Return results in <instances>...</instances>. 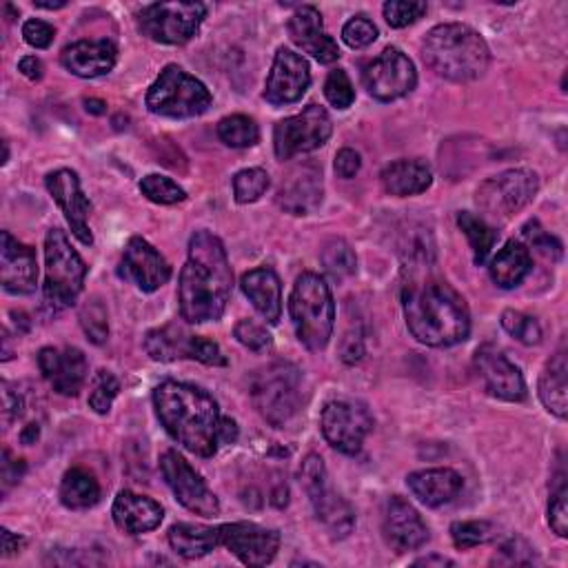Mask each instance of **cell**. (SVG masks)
I'll list each match as a JSON object with an SVG mask.
<instances>
[{
    "mask_svg": "<svg viewBox=\"0 0 568 568\" xmlns=\"http://www.w3.org/2000/svg\"><path fill=\"white\" fill-rule=\"evenodd\" d=\"M433 262L407 264L402 309L411 336L427 347H453L468 338L470 314L464 298L442 277L429 275Z\"/></svg>",
    "mask_w": 568,
    "mask_h": 568,
    "instance_id": "1",
    "label": "cell"
},
{
    "mask_svg": "<svg viewBox=\"0 0 568 568\" xmlns=\"http://www.w3.org/2000/svg\"><path fill=\"white\" fill-rule=\"evenodd\" d=\"M234 289V271L220 238L196 231L189 240V258L180 273V316L189 325L216 322L223 318Z\"/></svg>",
    "mask_w": 568,
    "mask_h": 568,
    "instance_id": "2",
    "label": "cell"
},
{
    "mask_svg": "<svg viewBox=\"0 0 568 568\" xmlns=\"http://www.w3.org/2000/svg\"><path fill=\"white\" fill-rule=\"evenodd\" d=\"M154 407L164 431L182 448L201 457L218 453L225 418L205 389L173 380L162 383L154 391Z\"/></svg>",
    "mask_w": 568,
    "mask_h": 568,
    "instance_id": "3",
    "label": "cell"
},
{
    "mask_svg": "<svg viewBox=\"0 0 568 568\" xmlns=\"http://www.w3.org/2000/svg\"><path fill=\"white\" fill-rule=\"evenodd\" d=\"M424 63L440 78L470 82L485 76L491 63L487 41L468 25L444 23L433 27L422 43Z\"/></svg>",
    "mask_w": 568,
    "mask_h": 568,
    "instance_id": "4",
    "label": "cell"
},
{
    "mask_svg": "<svg viewBox=\"0 0 568 568\" xmlns=\"http://www.w3.org/2000/svg\"><path fill=\"white\" fill-rule=\"evenodd\" d=\"M289 311L298 340L309 351H322L331 340L336 322V305L325 277L311 271L303 273L294 284Z\"/></svg>",
    "mask_w": 568,
    "mask_h": 568,
    "instance_id": "5",
    "label": "cell"
},
{
    "mask_svg": "<svg viewBox=\"0 0 568 568\" xmlns=\"http://www.w3.org/2000/svg\"><path fill=\"white\" fill-rule=\"evenodd\" d=\"M303 373L292 362H273L251 375L249 396L271 427H284L300 409Z\"/></svg>",
    "mask_w": 568,
    "mask_h": 568,
    "instance_id": "6",
    "label": "cell"
},
{
    "mask_svg": "<svg viewBox=\"0 0 568 568\" xmlns=\"http://www.w3.org/2000/svg\"><path fill=\"white\" fill-rule=\"evenodd\" d=\"M214 103L212 91L178 65H167L147 91V110L164 118H196Z\"/></svg>",
    "mask_w": 568,
    "mask_h": 568,
    "instance_id": "7",
    "label": "cell"
},
{
    "mask_svg": "<svg viewBox=\"0 0 568 568\" xmlns=\"http://www.w3.org/2000/svg\"><path fill=\"white\" fill-rule=\"evenodd\" d=\"M45 303L52 311L71 307L82 294L87 264L71 247L65 231L49 229L45 238Z\"/></svg>",
    "mask_w": 568,
    "mask_h": 568,
    "instance_id": "8",
    "label": "cell"
},
{
    "mask_svg": "<svg viewBox=\"0 0 568 568\" xmlns=\"http://www.w3.org/2000/svg\"><path fill=\"white\" fill-rule=\"evenodd\" d=\"M539 178L531 169H509L485 180L478 192V207L493 220L507 223L522 212L537 194Z\"/></svg>",
    "mask_w": 568,
    "mask_h": 568,
    "instance_id": "9",
    "label": "cell"
},
{
    "mask_svg": "<svg viewBox=\"0 0 568 568\" xmlns=\"http://www.w3.org/2000/svg\"><path fill=\"white\" fill-rule=\"evenodd\" d=\"M205 16L203 3H154L140 10L138 25L156 43L184 45L198 34Z\"/></svg>",
    "mask_w": 568,
    "mask_h": 568,
    "instance_id": "10",
    "label": "cell"
},
{
    "mask_svg": "<svg viewBox=\"0 0 568 568\" xmlns=\"http://www.w3.org/2000/svg\"><path fill=\"white\" fill-rule=\"evenodd\" d=\"M333 125L325 107L309 105L298 116L284 118L273 129V149L277 160H292L294 156L320 149L331 138Z\"/></svg>",
    "mask_w": 568,
    "mask_h": 568,
    "instance_id": "11",
    "label": "cell"
},
{
    "mask_svg": "<svg viewBox=\"0 0 568 568\" xmlns=\"http://www.w3.org/2000/svg\"><path fill=\"white\" fill-rule=\"evenodd\" d=\"M362 82L371 99L391 103L416 89L418 71L407 54H402L398 47H387L362 69Z\"/></svg>",
    "mask_w": 568,
    "mask_h": 568,
    "instance_id": "12",
    "label": "cell"
},
{
    "mask_svg": "<svg viewBox=\"0 0 568 568\" xmlns=\"http://www.w3.org/2000/svg\"><path fill=\"white\" fill-rule=\"evenodd\" d=\"M160 470L167 487L186 511L201 518H216L220 513L218 498L178 451H167L160 457Z\"/></svg>",
    "mask_w": 568,
    "mask_h": 568,
    "instance_id": "13",
    "label": "cell"
},
{
    "mask_svg": "<svg viewBox=\"0 0 568 568\" xmlns=\"http://www.w3.org/2000/svg\"><path fill=\"white\" fill-rule=\"evenodd\" d=\"M320 429L336 451L357 455L366 435L373 431V418L362 402L333 400L322 409Z\"/></svg>",
    "mask_w": 568,
    "mask_h": 568,
    "instance_id": "14",
    "label": "cell"
},
{
    "mask_svg": "<svg viewBox=\"0 0 568 568\" xmlns=\"http://www.w3.org/2000/svg\"><path fill=\"white\" fill-rule=\"evenodd\" d=\"M309 84H311L309 63L300 54L287 47H280L264 84V101L273 107L294 105L305 96Z\"/></svg>",
    "mask_w": 568,
    "mask_h": 568,
    "instance_id": "15",
    "label": "cell"
},
{
    "mask_svg": "<svg viewBox=\"0 0 568 568\" xmlns=\"http://www.w3.org/2000/svg\"><path fill=\"white\" fill-rule=\"evenodd\" d=\"M220 546L229 548L247 566H266L280 548V533L253 522H234L220 526Z\"/></svg>",
    "mask_w": 568,
    "mask_h": 568,
    "instance_id": "16",
    "label": "cell"
},
{
    "mask_svg": "<svg viewBox=\"0 0 568 568\" xmlns=\"http://www.w3.org/2000/svg\"><path fill=\"white\" fill-rule=\"evenodd\" d=\"M322 169L316 162H305L294 167L282 180L275 203L292 216H309L322 205Z\"/></svg>",
    "mask_w": 568,
    "mask_h": 568,
    "instance_id": "17",
    "label": "cell"
},
{
    "mask_svg": "<svg viewBox=\"0 0 568 568\" xmlns=\"http://www.w3.org/2000/svg\"><path fill=\"white\" fill-rule=\"evenodd\" d=\"M476 366L487 391L504 402L526 400V383L522 371L493 344H485L476 353Z\"/></svg>",
    "mask_w": 568,
    "mask_h": 568,
    "instance_id": "18",
    "label": "cell"
},
{
    "mask_svg": "<svg viewBox=\"0 0 568 568\" xmlns=\"http://www.w3.org/2000/svg\"><path fill=\"white\" fill-rule=\"evenodd\" d=\"M0 282L12 296H30L38 284L36 251L19 242L10 231H3V247H0Z\"/></svg>",
    "mask_w": 568,
    "mask_h": 568,
    "instance_id": "19",
    "label": "cell"
},
{
    "mask_svg": "<svg viewBox=\"0 0 568 568\" xmlns=\"http://www.w3.org/2000/svg\"><path fill=\"white\" fill-rule=\"evenodd\" d=\"M47 192L52 194V198L58 203V207L63 209L73 236L82 242V245H93V236L89 231L87 218L91 212L89 201L84 198L82 189H80V180L76 175V171L71 169H58L52 171L45 178Z\"/></svg>",
    "mask_w": 568,
    "mask_h": 568,
    "instance_id": "20",
    "label": "cell"
},
{
    "mask_svg": "<svg viewBox=\"0 0 568 568\" xmlns=\"http://www.w3.org/2000/svg\"><path fill=\"white\" fill-rule=\"evenodd\" d=\"M121 275L134 282L140 292L154 294L162 287V284L169 282L171 266L160 255V251H156L147 240L132 238L123 253Z\"/></svg>",
    "mask_w": 568,
    "mask_h": 568,
    "instance_id": "21",
    "label": "cell"
},
{
    "mask_svg": "<svg viewBox=\"0 0 568 568\" xmlns=\"http://www.w3.org/2000/svg\"><path fill=\"white\" fill-rule=\"evenodd\" d=\"M38 366L54 391L67 398L78 396L87 380V357L76 347H67L63 351L52 347L43 349L38 353Z\"/></svg>",
    "mask_w": 568,
    "mask_h": 568,
    "instance_id": "22",
    "label": "cell"
},
{
    "mask_svg": "<svg viewBox=\"0 0 568 568\" xmlns=\"http://www.w3.org/2000/svg\"><path fill=\"white\" fill-rule=\"evenodd\" d=\"M383 533L387 544L398 553L418 550L431 537L422 515L405 498H398V496H394L385 507Z\"/></svg>",
    "mask_w": 568,
    "mask_h": 568,
    "instance_id": "23",
    "label": "cell"
},
{
    "mask_svg": "<svg viewBox=\"0 0 568 568\" xmlns=\"http://www.w3.org/2000/svg\"><path fill=\"white\" fill-rule=\"evenodd\" d=\"M289 36L292 41L307 54H311L318 63L331 65L340 58L338 43L325 32L322 14L314 5H305L296 10L289 21Z\"/></svg>",
    "mask_w": 568,
    "mask_h": 568,
    "instance_id": "24",
    "label": "cell"
},
{
    "mask_svg": "<svg viewBox=\"0 0 568 568\" xmlns=\"http://www.w3.org/2000/svg\"><path fill=\"white\" fill-rule=\"evenodd\" d=\"M118 49L112 41H78L63 49L60 63L78 78H99L116 67Z\"/></svg>",
    "mask_w": 568,
    "mask_h": 568,
    "instance_id": "25",
    "label": "cell"
},
{
    "mask_svg": "<svg viewBox=\"0 0 568 568\" xmlns=\"http://www.w3.org/2000/svg\"><path fill=\"white\" fill-rule=\"evenodd\" d=\"M407 487L424 507L438 509L457 498L464 480L453 468H427L411 473L407 478Z\"/></svg>",
    "mask_w": 568,
    "mask_h": 568,
    "instance_id": "26",
    "label": "cell"
},
{
    "mask_svg": "<svg viewBox=\"0 0 568 568\" xmlns=\"http://www.w3.org/2000/svg\"><path fill=\"white\" fill-rule=\"evenodd\" d=\"M112 515L116 526L127 535H143L158 529L164 513L156 500L138 496L134 491H121L114 502Z\"/></svg>",
    "mask_w": 568,
    "mask_h": 568,
    "instance_id": "27",
    "label": "cell"
},
{
    "mask_svg": "<svg viewBox=\"0 0 568 568\" xmlns=\"http://www.w3.org/2000/svg\"><path fill=\"white\" fill-rule=\"evenodd\" d=\"M242 292L255 311L269 322L277 325L282 316V284L271 266H260L242 275Z\"/></svg>",
    "mask_w": 568,
    "mask_h": 568,
    "instance_id": "28",
    "label": "cell"
},
{
    "mask_svg": "<svg viewBox=\"0 0 568 568\" xmlns=\"http://www.w3.org/2000/svg\"><path fill=\"white\" fill-rule=\"evenodd\" d=\"M380 180L387 194L407 198V196H418L427 192V189L433 184V171L420 158H413V160L405 158L387 164L380 173Z\"/></svg>",
    "mask_w": 568,
    "mask_h": 568,
    "instance_id": "29",
    "label": "cell"
},
{
    "mask_svg": "<svg viewBox=\"0 0 568 568\" xmlns=\"http://www.w3.org/2000/svg\"><path fill=\"white\" fill-rule=\"evenodd\" d=\"M201 336L189 333L180 325H167L160 329H154L145 338V351L156 362H173V360H196Z\"/></svg>",
    "mask_w": 568,
    "mask_h": 568,
    "instance_id": "30",
    "label": "cell"
},
{
    "mask_svg": "<svg viewBox=\"0 0 568 568\" xmlns=\"http://www.w3.org/2000/svg\"><path fill=\"white\" fill-rule=\"evenodd\" d=\"M531 269H533L531 251L520 240H509L504 249L498 251V255L489 266L493 282L502 289L520 287L524 277L531 273Z\"/></svg>",
    "mask_w": 568,
    "mask_h": 568,
    "instance_id": "31",
    "label": "cell"
},
{
    "mask_svg": "<svg viewBox=\"0 0 568 568\" xmlns=\"http://www.w3.org/2000/svg\"><path fill=\"white\" fill-rule=\"evenodd\" d=\"M309 500L314 504L316 518L322 522L333 539H344L351 535V531L355 529V513L344 498L329 489V485L309 496Z\"/></svg>",
    "mask_w": 568,
    "mask_h": 568,
    "instance_id": "32",
    "label": "cell"
},
{
    "mask_svg": "<svg viewBox=\"0 0 568 568\" xmlns=\"http://www.w3.org/2000/svg\"><path fill=\"white\" fill-rule=\"evenodd\" d=\"M169 544L184 559H201L220 546V526L175 524L169 529Z\"/></svg>",
    "mask_w": 568,
    "mask_h": 568,
    "instance_id": "33",
    "label": "cell"
},
{
    "mask_svg": "<svg viewBox=\"0 0 568 568\" xmlns=\"http://www.w3.org/2000/svg\"><path fill=\"white\" fill-rule=\"evenodd\" d=\"M566 353L557 351L539 377V400L559 420L566 418Z\"/></svg>",
    "mask_w": 568,
    "mask_h": 568,
    "instance_id": "34",
    "label": "cell"
},
{
    "mask_svg": "<svg viewBox=\"0 0 568 568\" xmlns=\"http://www.w3.org/2000/svg\"><path fill=\"white\" fill-rule=\"evenodd\" d=\"M60 500L71 511H87L101 500V485L84 468H69L60 485Z\"/></svg>",
    "mask_w": 568,
    "mask_h": 568,
    "instance_id": "35",
    "label": "cell"
},
{
    "mask_svg": "<svg viewBox=\"0 0 568 568\" xmlns=\"http://www.w3.org/2000/svg\"><path fill=\"white\" fill-rule=\"evenodd\" d=\"M457 225L473 247V258H476V264H485L491 249L498 242V231L485 218H478L476 214H468V212L457 214Z\"/></svg>",
    "mask_w": 568,
    "mask_h": 568,
    "instance_id": "36",
    "label": "cell"
},
{
    "mask_svg": "<svg viewBox=\"0 0 568 568\" xmlns=\"http://www.w3.org/2000/svg\"><path fill=\"white\" fill-rule=\"evenodd\" d=\"M218 138L234 149H245V147H253L260 138V129L253 123V118L242 116V114H234L227 116L218 123Z\"/></svg>",
    "mask_w": 568,
    "mask_h": 568,
    "instance_id": "37",
    "label": "cell"
},
{
    "mask_svg": "<svg viewBox=\"0 0 568 568\" xmlns=\"http://www.w3.org/2000/svg\"><path fill=\"white\" fill-rule=\"evenodd\" d=\"M322 264L333 277L342 280V277H349L355 273L357 258L347 240L333 238L322 247Z\"/></svg>",
    "mask_w": 568,
    "mask_h": 568,
    "instance_id": "38",
    "label": "cell"
},
{
    "mask_svg": "<svg viewBox=\"0 0 568 568\" xmlns=\"http://www.w3.org/2000/svg\"><path fill=\"white\" fill-rule=\"evenodd\" d=\"M140 192L156 205H178L186 198L184 189L167 175L149 173L140 180Z\"/></svg>",
    "mask_w": 568,
    "mask_h": 568,
    "instance_id": "39",
    "label": "cell"
},
{
    "mask_svg": "<svg viewBox=\"0 0 568 568\" xmlns=\"http://www.w3.org/2000/svg\"><path fill=\"white\" fill-rule=\"evenodd\" d=\"M269 189V173L264 169H242L234 175V196L240 205L260 201Z\"/></svg>",
    "mask_w": 568,
    "mask_h": 568,
    "instance_id": "40",
    "label": "cell"
},
{
    "mask_svg": "<svg viewBox=\"0 0 568 568\" xmlns=\"http://www.w3.org/2000/svg\"><path fill=\"white\" fill-rule=\"evenodd\" d=\"M121 391L118 377L112 371H99L93 377L91 394H89V407L96 411L99 416H107L112 411V405Z\"/></svg>",
    "mask_w": 568,
    "mask_h": 568,
    "instance_id": "41",
    "label": "cell"
},
{
    "mask_svg": "<svg viewBox=\"0 0 568 568\" xmlns=\"http://www.w3.org/2000/svg\"><path fill=\"white\" fill-rule=\"evenodd\" d=\"M451 537L453 544L459 550H468L473 546H480L487 544L496 537V529L491 522L487 520H470V522H455L451 526Z\"/></svg>",
    "mask_w": 568,
    "mask_h": 568,
    "instance_id": "42",
    "label": "cell"
},
{
    "mask_svg": "<svg viewBox=\"0 0 568 568\" xmlns=\"http://www.w3.org/2000/svg\"><path fill=\"white\" fill-rule=\"evenodd\" d=\"M80 325L87 338L93 344H103L110 338V322H107V309L99 298H91L80 309Z\"/></svg>",
    "mask_w": 568,
    "mask_h": 568,
    "instance_id": "43",
    "label": "cell"
},
{
    "mask_svg": "<svg viewBox=\"0 0 568 568\" xmlns=\"http://www.w3.org/2000/svg\"><path fill=\"white\" fill-rule=\"evenodd\" d=\"M502 329L529 347L537 344L542 340V327L537 325V320L522 311H515V309H507L502 314Z\"/></svg>",
    "mask_w": 568,
    "mask_h": 568,
    "instance_id": "44",
    "label": "cell"
},
{
    "mask_svg": "<svg viewBox=\"0 0 568 568\" xmlns=\"http://www.w3.org/2000/svg\"><path fill=\"white\" fill-rule=\"evenodd\" d=\"M383 12L394 30H402L427 14V3H418V0H389V3H385Z\"/></svg>",
    "mask_w": 568,
    "mask_h": 568,
    "instance_id": "45",
    "label": "cell"
},
{
    "mask_svg": "<svg viewBox=\"0 0 568 568\" xmlns=\"http://www.w3.org/2000/svg\"><path fill=\"white\" fill-rule=\"evenodd\" d=\"M325 96L336 110H349L353 105L355 91H353V84L344 69H336L329 73V78L325 82Z\"/></svg>",
    "mask_w": 568,
    "mask_h": 568,
    "instance_id": "46",
    "label": "cell"
},
{
    "mask_svg": "<svg viewBox=\"0 0 568 568\" xmlns=\"http://www.w3.org/2000/svg\"><path fill=\"white\" fill-rule=\"evenodd\" d=\"M522 236L524 240L537 249L542 255L546 258H553V260H559L561 258V242L557 238H553L550 234H546V229L539 225V220H531L524 225L522 229Z\"/></svg>",
    "mask_w": 568,
    "mask_h": 568,
    "instance_id": "47",
    "label": "cell"
},
{
    "mask_svg": "<svg viewBox=\"0 0 568 568\" xmlns=\"http://www.w3.org/2000/svg\"><path fill=\"white\" fill-rule=\"evenodd\" d=\"M377 38V27L373 25L371 19L366 16H355L351 19L344 27H342V41L351 47V49H364L371 43H375Z\"/></svg>",
    "mask_w": 568,
    "mask_h": 568,
    "instance_id": "48",
    "label": "cell"
},
{
    "mask_svg": "<svg viewBox=\"0 0 568 568\" xmlns=\"http://www.w3.org/2000/svg\"><path fill=\"white\" fill-rule=\"evenodd\" d=\"M300 482H303L307 496H314V493H318L322 487L329 485V482H327V466H325V462H322L320 455L311 453V455L305 457L303 468H300Z\"/></svg>",
    "mask_w": 568,
    "mask_h": 568,
    "instance_id": "49",
    "label": "cell"
},
{
    "mask_svg": "<svg viewBox=\"0 0 568 568\" xmlns=\"http://www.w3.org/2000/svg\"><path fill=\"white\" fill-rule=\"evenodd\" d=\"M234 336L242 347H247L253 353H262L271 347V336L253 320H240L234 329Z\"/></svg>",
    "mask_w": 568,
    "mask_h": 568,
    "instance_id": "50",
    "label": "cell"
},
{
    "mask_svg": "<svg viewBox=\"0 0 568 568\" xmlns=\"http://www.w3.org/2000/svg\"><path fill=\"white\" fill-rule=\"evenodd\" d=\"M548 524L559 537L568 535V489H566V485H561L559 489L553 491V498L548 502Z\"/></svg>",
    "mask_w": 568,
    "mask_h": 568,
    "instance_id": "51",
    "label": "cell"
},
{
    "mask_svg": "<svg viewBox=\"0 0 568 568\" xmlns=\"http://www.w3.org/2000/svg\"><path fill=\"white\" fill-rule=\"evenodd\" d=\"M537 561L535 550L522 539V537H511L509 542L502 544L500 553L496 555L493 564H507V566H520V564H533Z\"/></svg>",
    "mask_w": 568,
    "mask_h": 568,
    "instance_id": "52",
    "label": "cell"
},
{
    "mask_svg": "<svg viewBox=\"0 0 568 568\" xmlns=\"http://www.w3.org/2000/svg\"><path fill=\"white\" fill-rule=\"evenodd\" d=\"M54 36H56V30L45 23V21H27L23 25V38L27 45L36 47V49H47L52 43H54Z\"/></svg>",
    "mask_w": 568,
    "mask_h": 568,
    "instance_id": "53",
    "label": "cell"
},
{
    "mask_svg": "<svg viewBox=\"0 0 568 568\" xmlns=\"http://www.w3.org/2000/svg\"><path fill=\"white\" fill-rule=\"evenodd\" d=\"M360 167H362V160H360L357 151H353L349 147L338 151V156H336V173L340 178H344V180L353 178L360 171Z\"/></svg>",
    "mask_w": 568,
    "mask_h": 568,
    "instance_id": "54",
    "label": "cell"
},
{
    "mask_svg": "<svg viewBox=\"0 0 568 568\" xmlns=\"http://www.w3.org/2000/svg\"><path fill=\"white\" fill-rule=\"evenodd\" d=\"M25 473V462L23 459H14L10 451L3 453V489L10 491L16 482H21Z\"/></svg>",
    "mask_w": 568,
    "mask_h": 568,
    "instance_id": "55",
    "label": "cell"
},
{
    "mask_svg": "<svg viewBox=\"0 0 568 568\" xmlns=\"http://www.w3.org/2000/svg\"><path fill=\"white\" fill-rule=\"evenodd\" d=\"M340 357L347 362V364H355L364 357V342L360 338V333H347L344 340H342V347H340Z\"/></svg>",
    "mask_w": 568,
    "mask_h": 568,
    "instance_id": "56",
    "label": "cell"
},
{
    "mask_svg": "<svg viewBox=\"0 0 568 568\" xmlns=\"http://www.w3.org/2000/svg\"><path fill=\"white\" fill-rule=\"evenodd\" d=\"M23 413V398L10 389L8 383H3V416L5 422H14Z\"/></svg>",
    "mask_w": 568,
    "mask_h": 568,
    "instance_id": "57",
    "label": "cell"
},
{
    "mask_svg": "<svg viewBox=\"0 0 568 568\" xmlns=\"http://www.w3.org/2000/svg\"><path fill=\"white\" fill-rule=\"evenodd\" d=\"M3 533V557H12V555H19L23 548H25V537H21V535H14L12 531H8V529H3L0 531Z\"/></svg>",
    "mask_w": 568,
    "mask_h": 568,
    "instance_id": "58",
    "label": "cell"
},
{
    "mask_svg": "<svg viewBox=\"0 0 568 568\" xmlns=\"http://www.w3.org/2000/svg\"><path fill=\"white\" fill-rule=\"evenodd\" d=\"M19 69L23 76H27L30 80H41L43 78V63L36 58V56H25L21 63H19Z\"/></svg>",
    "mask_w": 568,
    "mask_h": 568,
    "instance_id": "59",
    "label": "cell"
},
{
    "mask_svg": "<svg viewBox=\"0 0 568 568\" xmlns=\"http://www.w3.org/2000/svg\"><path fill=\"white\" fill-rule=\"evenodd\" d=\"M271 504L275 507V509H284L289 504V489H287V485H277L275 489H273V493H271Z\"/></svg>",
    "mask_w": 568,
    "mask_h": 568,
    "instance_id": "60",
    "label": "cell"
},
{
    "mask_svg": "<svg viewBox=\"0 0 568 568\" xmlns=\"http://www.w3.org/2000/svg\"><path fill=\"white\" fill-rule=\"evenodd\" d=\"M84 110H87L89 114H93V116H103V114L107 112V103H103V101H99V99H87V101H84Z\"/></svg>",
    "mask_w": 568,
    "mask_h": 568,
    "instance_id": "61",
    "label": "cell"
},
{
    "mask_svg": "<svg viewBox=\"0 0 568 568\" xmlns=\"http://www.w3.org/2000/svg\"><path fill=\"white\" fill-rule=\"evenodd\" d=\"M38 435H41V427L38 424H27L25 429H23V433H21V442L23 444H36V440H38Z\"/></svg>",
    "mask_w": 568,
    "mask_h": 568,
    "instance_id": "62",
    "label": "cell"
},
{
    "mask_svg": "<svg viewBox=\"0 0 568 568\" xmlns=\"http://www.w3.org/2000/svg\"><path fill=\"white\" fill-rule=\"evenodd\" d=\"M433 564H438V566H455V561H451L446 557H440V555H431V557H424V559L416 561V566H433Z\"/></svg>",
    "mask_w": 568,
    "mask_h": 568,
    "instance_id": "63",
    "label": "cell"
},
{
    "mask_svg": "<svg viewBox=\"0 0 568 568\" xmlns=\"http://www.w3.org/2000/svg\"><path fill=\"white\" fill-rule=\"evenodd\" d=\"M34 5H36L38 10H63V8H67L65 0H54V3H45V0H36Z\"/></svg>",
    "mask_w": 568,
    "mask_h": 568,
    "instance_id": "64",
    "label": "cell"
}]
</instances>
